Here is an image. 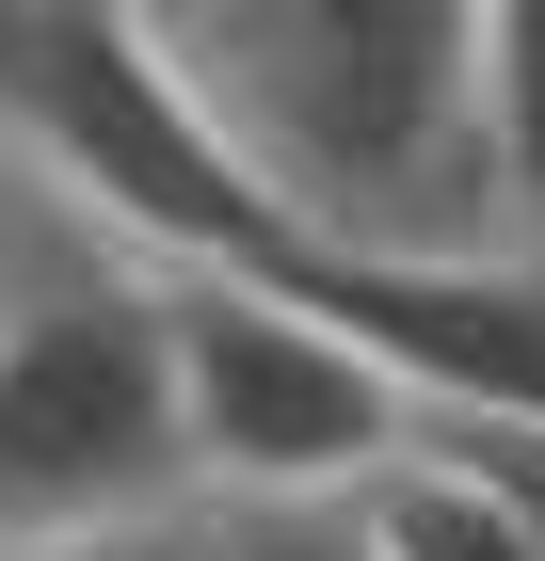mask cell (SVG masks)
Returning a JSON list of instances; mask_svg holds the SVG:
<instances>
[{"instance_id":"6da1fadb","label":"cell","mask_w":545,"mask_h":561,"mask_svg":"<svg viewBox=\"0 0 545 561\" xmlns=\"http://www.w3.org/2000/svg\"><path fill=\"white\" fill-rule=\"evenodd\" d=\"M145 48L257 193V225L385 273H513L465 0H161Z\"/></svg>"},{"instance_id":"7a4b0ae2","label":"cell","mask_w":545,"mask_h":561,"mask_svg":"<svg viewBox=\"0 0 545 561\" xmlns=\"http://www.w3.org/2000/svg\"><path fill=\"white\" fill-rule=\"evenodd\" d=\"M193 514V449H177V337L161 273L81 241L16 321H0V546L48 529H145Z\"/></svg>"},{"instance_id":"3957f363","label":"cell","mask_w":545,"mask_h":561,"mask_svg":"<svg viewBox=\"0 0 545 561\" xmlns=\"http://www.w3.org/2000/svg\"><path fill=\"white\" fill-rule=\"evenodd\" d=\"M161 337H177V449H193V497L209 514L370 497L433 433L353 337H321L305 305L241 289V273H161Z\"/></svg>"},{"instance_id":"277c9868","label":"cell","mask_w":545,"mask_h":561,"mask_svg":"<svg viewBox=\"0 0 545 561\" xmlns=\"http://www.w3.org/2000/svg\"><path fill=\"white\" fill-rule=\"evenodd\" d=\"M481 176H498V257L545 273V0L481 16Z\"/></svg>"},{"instance_id":"5b68a950","label":"cell","mask_w":545,"mask_h":561,"mask_svg":"<svg viewBox=\"0 0 545 561\" xmlns=\"http://www.w3.org/2000/svg\"><path fill=\"white\" fill-rule=\"evenodd\" d=\"M81 241H96V225L65 209V193H48V176L16 161V145H0V321H16V305H33L65 257H81Z\"/></svg>"},{"instance_id":"8992f818","label":"cell","mask_w":545,"mask_h":561,"mask_svg":"<svg viewBox=\"0 0 545 561\" xmlns=\"http://www.w3.org/2000/svg\"><path fill=\"white\" fill-rule=\"evenodd\" d=\"M209 561H370V529H353V497H321V514H209Z\"/></svg>"},{"instance_id":"52a82bcc","label":"cell","mask_w":545,"mask_h":561,"mask_svg":"<svg viewBox=\"0 0 545 561\" xmlns=\"http://www.w3.org/2000/svg\"><path fill=\"white\" fill-rule=\"evenodd\" d=\"M0 561H209V514H145V529H48V546H0Z\"/></svg>"}]
</instances>
